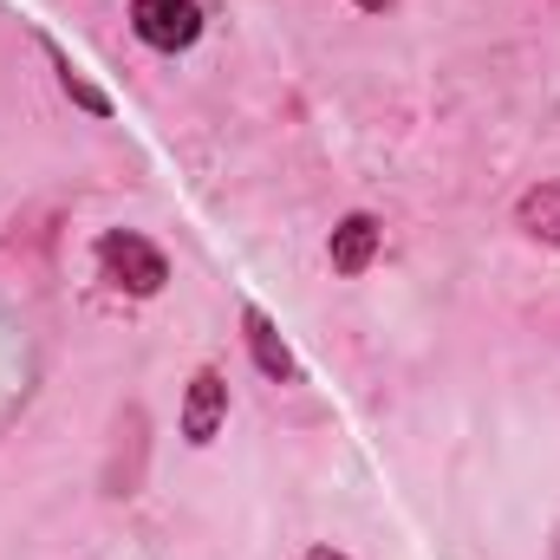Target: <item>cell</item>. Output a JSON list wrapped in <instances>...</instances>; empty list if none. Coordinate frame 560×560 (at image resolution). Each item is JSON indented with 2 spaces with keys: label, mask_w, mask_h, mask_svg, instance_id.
Segmentation results:
<instances>
[{
  "label": "cell",
  "mask_w": 560,
  "mask_h": 560,
  "mask_svg": "<svg viewBox=\"0 0 560 560\" xmlns=\"http://www.w3.org/2000/svg\"><path fill=\"white\" fill-rule=\"evenodd\" d=\"M98 275L118 293H131V300H156L170 287V261H163L156 242H143L138 229H105L98 235Z\"/></svg>",
  "instance_id": "obj_1"
},
{
  "label": "cell",
  "mask_w": 560,
  "mask_h": 560,
  "mask_svg": "<svg viewBox=\"0 0 560 560\" xmlns=\"http://www.w3.org/2000/svg\"><path fill=\"white\" fill-rule=\"evenodd\" d=\"M131 33L150 52H189L202 39V7L196 0H131Z\"/></svg>",
  "instance_id": "obj_2"
},
{
  "label": "cell",
  "mask_w": 560,
  "mask_h": 560,
  "mask_svg": "<svg viewBox=\"0 0 560 560\" xmlns=\"http://www.w3.org/2000/svg\"><path fill=\"white\" fill-rule=\"evenodd\" d=\"M222 423H229V378H222L215 365H202V372L189 378V392H183V443L209 450V443L222 436Z\"/></svg>",
  "instance_id": "obj_3"
},
{
  "label": "cell",
  "mask_w": 560,
  "mask_h": 560,
  "mask_svg": "<svg viewBox=\"0 0 560 560\" xmlns=\"http://www.w3.org/2000/svg\"><path fill=\"white\" fill-rule=\"evenodd\" d=\"M378 248H385V229H378V215L352 209V215L332 229V242H326V261H332V275L359 280L372 261H378Z\"/></svg>",
  "instance_id": "obj_4"
},
{
  "label": "cell",
  "mask_w": 560,
  "mask_h": 560,
  "mask_svg": "<svg viewBox=\"0 0 560 560\" xmlns=\"http://www.w3.org/2000/svg\"><path fill=\"white\" fill-rule=\"evenodd\" d=\"M242 339H248L255 365H261L275 385H300V359H293V346L280 339V326L261 313V306H242Z\"/></svg>",
  "instance_id": "obj_5"
},
{
  "label": "cell",
  "mask_w": 560,
  "mask_h": 560,
  "mask_svg": "<svg viewBox=\"0 0 560 560\" xmlns=\"http://www.w3.org/2000/svg\"><path fill=\"white\" fill-rule=\"evenodd\" d=\"M515 222H522L535 242L560 248V183H535V189L515 202Z\"/></svg>",
  "instance_id": "obj_6"
},
{
  "label": "cell",
  "mask_w": 560,
  "mask_h": 560,
  "mask_svg": "<svg viewBox=\"0 0 560 560\" xmlns=\"http://www.w3.org/2000/svg\"><path fill=\"white\" fill-rule=\"evenodd\" d=\"M46 59H52V72H59V85H66V98H72V105H85L92 118H112V98H105V92L72 66V52H66L59 39H46Z\"/></svg>",
  "instance_id": "obj_7"
},
{
  "label": "cell",
  "mask_w": 560,
  "mask_h": 560,
  "mask_svg": "<svg viewBox=\"0 0 560 560\" xmlns=\"http://www.w3.org/2000/svg\"><path fill=\"white\" fill-rule=\"evenodd\" d=\"M306 560H352V555H339V548H306Z\"/></svg>",
  "instance_id": "obj_8"
},
{
  "label": "cell",
  "mask_w": 560,
  "mask_h": 560,
  "mask_svg": "<svg viewBox=\"0 0 560 560\" xmlns=\"http://www.w3.org/2000/svg\"><path fill=\"white\" fill-rule=\"evenodd\" d=\"M352 7H365V13H378V7H392V0H352Z\"/></svg>",
  "instance_id": "obj_9"
},
{
  "label": "cell",
  "mask_w": 560,
  "mask_h": 560,
  "mask_svg": "<svg viewBox=\"0 0 560 560\" xmlns=\"http://www.w3.org/2000/svg\"><path fill=\"white\" fill-rule=\"evenodd\" d=\"M555 560H560V535H555Z\"/></svg>",
  "instance_id": "obj_10"
}]
</instances>
